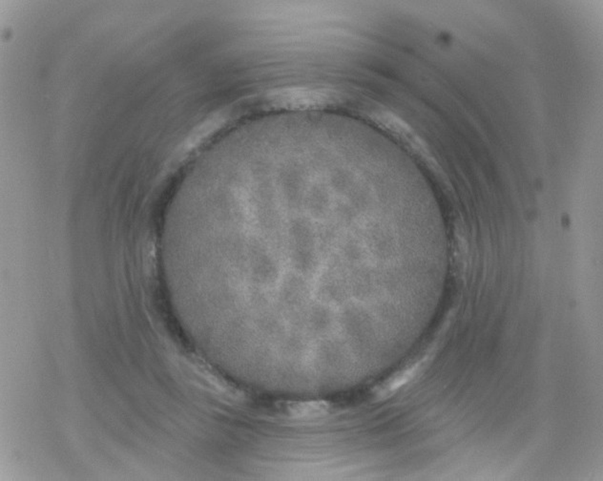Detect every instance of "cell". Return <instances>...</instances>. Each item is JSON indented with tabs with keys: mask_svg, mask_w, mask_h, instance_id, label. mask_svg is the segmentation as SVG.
I'll list each match as a JSON object with an SVG mask.
<instances>
[{
	"mask_svg": "<svg viewBox=\"0 0 603 481\" xmlns=\"http://www.w3.org/2000/svg\"><path fill=\"white\" fill-rule=\"evenodd\" d=\"M420 367V362L406 367L402 371L398 372L395 376L390 377L389 380L383 383L381 386L378 388L376 392H375V395L379 398L389 397L396 390H399L404 385L410 382L418 374Z\"/></svg>",
	"mask_w": 603,
	"mask_h": 481,
	"instance_id": "1",
	"label": "cell"
},
{
	"mask_svg": "<svg viewBox=\"0 0 603 481\" xmlns=\"http://www.w3.org/2000/svg\"><path fill=\"white\" fill-rule=\"evenodd\" d=\"M327 403L322 401H310V402L296 403L289 409L291 415L297 420H312L319 418L328 412Z\"/></svg>",
	"mask_w": 603,
	"mask_h": 481,
	"instance_id": "2",
	"label": "cell"
}]
</instances>
